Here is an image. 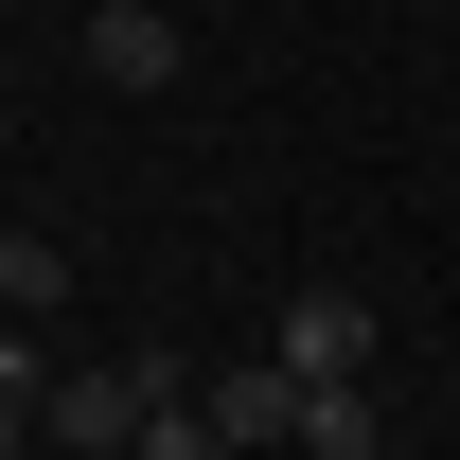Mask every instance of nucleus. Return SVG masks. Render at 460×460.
<instances>
[{"instance_id": "f257e3e1", "label": "nucleus", "mask_w": 460, "mask_h": 460, "mask_svg": "<svg viewBox=\"0 0 460 460\" xmlns=\"http://www.w3.org/2000/svg\"><path fill=\"white\" fill-rule=\"evenodd\" d=\"M160 390H177V354H124V372H54V407H36V443H71V460H142Z\"/></svg>"}, {"instance_id": "f03ea898", "label": "nucleus", "mask_w": 460, "mask_h": 460, "mask_svg": "<svg viewBox=\"0 0 460 460\" xmlns=\"http://www.w3.org/2000/svg\"><path fill=\"white\" fill-rule=\"evenodd\" d=\"M266 354H284L301 390H337V372H372V301H354V284H301V301H284V337H266Z\"/></svg>"}, {"instance_id": "7ed1b4c3", "label": "nucleus", "mask_w": 460, "mask_h": 460, "mask_svg": "<svg viewBox=\"0 0 460 460\" xmlns=\"http://www.w3.org/2000/svg\"><path fill=\"white\" fill-rule=\"evenodd\" d=\"M89 71L107 89H177V18L160 0H89Z\"/></svg>"}, {"instance_id": "20e7f679", "label": "nucleus", "mask_w": 460, "mask_h": 460, "mask_svg": "<svg viewBox=\"0 0 460 460\" xmlns=\"http://www.w3.org/2000/svg\"><path fill=\"white\" fill-rule=\"evenodd\" d=\"M213 425H230V460H248V443H284V425H301V372H284V354L213 372Z\"/></svg>"}, {"instance_id": "39448f33", "label": "nucleus", "mask_w": 460, "mask_h": 460, "mask_svg": "<svg viewBox=\"0 0 460 460\" xmlns=\"http://www.w3.org/2000/svg\"><path fill=\"white\" fill-rule=\"evenodd\" d=\"M284 443H301V460H372V443H390V407L337 372V390H301V425H284Z\"/></svg>"}, {"instance_id": "423d86ee", "label": "nucleus", "mask_w": 460, "mask_h": 460, "mask_svg": "<svg viewBox=\"0 0 460 460\" xmlns=\"http://www.w3.org/2000/svg\"><path fill=\"white\" fill-rule=\"evenodd\" d=\"M0 301H18V319L71 301V248H54V230H0Z\"/></svg>"}, {"instance_id": "0eeeda50", "label": "nucleus", "mask_w": 460, "mask_h": 460, "mask_svg": "<svg viewBox=\"0 0 460 460\" xmlns=\"http://www.w3.org/2000/svg\"><path fill=\"white\" fill-rule=\"evenodd\" d=\"M142 460H230V425H213V390H195V372L160 390V425H142Z\"/></svg>"}, {"instance_id": "6e6552de", "label": "nucleus", "mask_w": 460, "mask_h": 460, "mask_svg": "<svg viewBox=\"0 0 460 460\" xmlns=\"http://www.w3.org/2000/svg\"><path fill=\"white\" fill-rule=\"evenodd\" d=\"M36 407H54V354H36V337H0V425H36Z\"/></svg>"}, {"instance_id": "1a4fd4ad", "label": "nucleus", "mask_w": 460, "mask_h": 460, "mask_svg": "<svg viewBox=\"0 0 460 460\" xmlns=\"http://www.w3.org/2000/svg\"><path fill=\"white\" fill-rule=\"evenodd\" d=\"M0 460H18V425H0Z\"/></svg>"}, {"instance_id": "9d476101", "label": "nucleus", "mask_w": 460, "mask_h": 460, "mask_svg": "<svg viewBox=\"0 0 460 460\" xmlns=\"http://www.w3.org/2000/svg\"><path fill=\"white\" fill-rule=\"evenodd\" d=\"M0 107H18V89H0Z\"/></svg>"}]
</instances>
